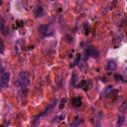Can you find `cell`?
Masks as SVG:
<instances>
[{"label":"cell","mask_w":127,"mask_h":127,"mask_svg":"<svg viewBox=\"0 0 127 127\" xmlns=\"http://www.w3.org/2000/svg\"><path fill=\"white\" fill-rule=\"evenodd\" d=\"M66 116H67V114H66V113H62L61 115L59 116V121H63V120L66 118Z\"/></svg>","instance_id":"cell-15"},{"label":"cell","mask_w":127,"mask_h":127,"mask_svg":"<svg viewBox=\"0 0 127 127\" xmlns=\"http://www.w3.org/2000/svg\"><path fill=\"white\" fill-rule=\"evenodd\" d=\"M29 83H30V80H29V77L27 73L20 74L18 79L15 82V84L19 87H26Z\"/></svg>","instance_id":"cell-1"},{"label":"cell","mask_w":127,"mask_h":127,"mask_svg":"<svg viewBox=\"0 0 127 127\" xmlns=\"http://www.w3.org/2000/svg\"><path fill=\"white\" fill-rule=\"evenodd\" d=\"M0 53H1V54L4 53V43H3V42H1V49H0Z\"/></svg>","instance_id":"cell-17"},{"label":"cell","mask_w":127,"mask_h":127,"mask_svg":"<svg viewBox=\"0 0 127 127\" xmlns=\"http://www.w3.org/2000/svg\"><path fill=\"white\" fill-rule=\"evenodd\" d=\"M35 15L38 17V18H40V17H43V15H44V8L42 7L41 5L37 6V8L35 9Z\"/></svg>","instance_id":"cell-6"},{"label":"cell","mask_w":127,"mask_h":127,"mask_svg":"<svg viewBox=\"0 0 127 127\" xmlns=\"http://www.w3.org/2000/svg\"><path fill=\"white\" fill-rule=\"evenodd\" d=\"M39 33L42 34L44 37H50L54 34V30L50 25H41L39 27Z\"/></svg>","instance_id":"cell-2"},{"label":"cell","mask_w":127,"mask_h":127,"mask_svg":"<svg viewBox=\"0 0 127 127\" xmlns=\"http://www.w3.org/2000/svg\"><path fill=\"white\" fill-rule=\"evenodd\" d=\"M114 78H115L116 80H122V79H123L120 75H114Z\"/></svg>","instance_id":"cell-16"},{"label":"cell","mask_w":127,"mask_h":127,"mask_svg":"<svg viewBox=\"0 0 127 127\" xmlns=\"http://www.w3.org/2000/svg\"><path fill=\"white\" fill-rule=\"evenodd\" d=\"M0 27H1V32H2V34L3 35H8V28L6 27V25H5V23H4V20H3V18H1V24H0Z\"/></svg>","instance_id":"cell-7"},{"label":"cell","mask_w":127,"mask_h":127,"mask_svg":"<svg viewBox=\"0 0 127 127\" xmlns=\"http://www.w3.org/2000/svg\"><path fill=\"white\" fill-rule=\"evenodd\" d=\"M57 121H59V116H55L52 120V123H55V122H57Z\"/></svg>","instance_id":"cell-18"},{"label":"cell","mask_w":127,"mask_h":127,"mask_svg":"<svg viewBox=\"0 0 127 127\" xmlns=\"http://www.w3.org/2000/svg\"><path fill=\"white\" fill-rule=\"evenodd\" d=\"M56 104H57V99H54V100L52 101V102L50 103L49 106L47 107V109H46V112H47V113L51 112V111H52L53 109L55 108V106H56Z\"/></svg>","instance_id":"cell-8"},{"label":"cell","mask_w":127,"mask_h":127,"mask_svg":"<svg viewBox=\"0 0 127 127\" xmlns=\"http://www.w3.org/2000/svg\"><path fill=\"white\" fill-rule=\"evenodd\" d=\"M77 82H78V75H77V74H74L73 75V78H71V86H77Z\"/></svg>","instance_id":"cell-10"},{"label":"cell","mask_w":127,"mask_h":127,"mask_svg":"<svg viewBox=\"0 0 127 127\" xmlns=\"http://www.w3.org/2000/svg\"><path fill=\"white\" fill-rule=\"evenodd\" d=\"M93 52H94V48L93 47H88L86 50V58H88V57H92V54H93Z\"/></svg>","instance_id":"cell-9"},{"label":"cell","mask_w":127,"mask_h":127,"mask_svg":"<svg viewBox=\"0 0 127 127\" xmlns=\"http://www.w3.org/2000/svg\"><path fill=\"white\" fill-rule=\"evenodd\" d=\"M71 103H73L75 107H79V106H82V100L80 97H74V98L71 99Z\"/></svg>","instance_id":"cell-4"},{"label":"cell","mask_w":127,"mask_h":127,"mask_svg":"<svg viewBox=\"0 0 127 127\" xmlns=\"http://www.w3.org/2000/svg\"><path fill=\"white\" fill-rule=\"evenodd\" d=\"M10 79V74L8 71H3L1 74V78H0V83H1V86L4 87L6 84L9 82Z\"/></svg>","instance_id":"cell-3"},{"label":"cell","mask_w":127,"mask_h":127,"mask_svg":"<svg viewBox=\"0 0 127 127\" xmlns=\"http://www.w3.org/2000/svg\"><path fill=\"white\" fill-rule=\"evenodd\" d=\"M51 1H55V0H51Z\"/></svg>","instance_id":"cell-19"},{"label":"cell","mask_w":127,"mask_h":127,"mask_svg":"<svg viewBox=\"0 0 127 127\" xmlns=\"http://www.w3.org/2000/svg\"><path fill=\"white\" fill-rule=\"evenodd\" d=\"M113 90V86H107L106 88H105V90H104V93H106V94H110V92H111V90Z\"/></svg>","instance_id":"cell-14"},{"label":"cell","mask_w":127,"mask_h":127,"mask_svg":"<svg viewBox=\"0 0 127 127\" xmlns=\"http://www.w3.org/2000/svg\"><path fill=\"white\" fill-rule=\"evenodd\" d=\"M116 67H117V64L115 61H109L107 63V66H106L107 71H114V70H116Z\"/></svg>","instance_id":"cell-5"},{"label":"cell","mask_w":127,"mask_h":127,"mask_svg":"<svg viewBox=\"0 0 127 127\" xmlns=\"http://www.w3.org/2000/svg\"><path fill=\"white\" fill-rule=\"evenodd\" d=\"M123 122H124V116H123V115H120L119 117H118V121H117V125H119V126H121L122 124H123Z\"/></svg>","instance_id":"cell-12"},{"label":"cell","mask_w":127,"mask_h":127,"mask_svg":"<svg viewBox=\"0 0 127 127\" xmlns=\"http://www.w3.org/2000/svg\"><path fill=\"white\" fill-rule=\"evenodd\" d=\"M66 102H67V98H63V99L61 100L60 105H59V108H60V109H63V108H64V106L66 105Z\"/></svg>","instance_id":"cell-13"},{"label":"cell","mask_w":127,"mask_h":127,"mask_svg":"<svg viewBox=\"0 0 127 127\" xmlns=\"http://www.w3.org/2000/svg\"><path fill=\"white\" fill-rule=\"evenodd\" d=\"M80 123H82V120L79 119V118H75V121L73 122V123H71V126H78V125H79Z\"/></svg>","instance_id":"cell-11"}]
</instances>
